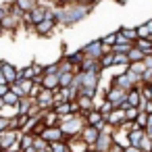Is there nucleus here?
Wrapping results in <instances>:
<instances>
[{"mask_svg":"<svg viewBox=\"0 0 152 152\" xmlns=\"http://www.w3.org/2000/svg\"><path fill=\"white\" fill-rule=\"evenodd\" d=\"M52 11H54V17L61 27H73L75 23H79L92 15L94 4H81L77 0H71L65 7H52Z\"/></svg>","mask_w":152,"mask_h":152,"instance_id":"1","label":"nucleus"},{"mask_svg":"<svg viewBox=\"0 0 152 152\" xmlns=\"http://www.w3.org/2000/svg\"><path fill=\"white\" fill-rule=\"evenodd\" d=\"M58 127L63 129L65 140H69V137H73V135H79V133H81V129L86 127V121H83V117H81V115L71 113V115L61 117V125H58Z\"/></svg>","mask_w":152,"mask_h":152,"instance_id":"2","label":"nucleus"},{"mask_svg":"<svg viewBox=\"0 0 152 152\" xmlns=\"http://www.w3.org/2000/svg\"><path fill=\"white\" fill-rule=\"evenodd\" d=\"M56 27H58V21H56V17H54L52 7H48L46 19H44V21H40V23L34 27V34H36V36H40V38H48V36H50Z\"/></svg>","mask_w":152,"mask_h":152,"instance_id":"3","label":"nucleus"},{"mask_svg":"<svg viewBox=\"0 0 152 152\" xmlns=\"http://www.w3.org/2000/svg\"><path fill=\"white\" fill-rule=\"evenodd\" d=\"M102 92H104V98L115 104V108H119V106L125 108V106H127V92H125V90L115 88V86H104Z\"/></svg>","mask_w":152,"mask_h":152,"instance_id":"4","label":"nucleus"},{"mask_svg":"<svg viewBox=\"0 0 152 152\" xmlns=\"http://www.w3.org/2000/svg\"><path fill=\"white\" fill-rule=\"evenodd\" d=\"M79 77H81V90H92V92L100 90L102 71H81Z\"/></svg>","mask_w":152,"mask_h":152,"instance_id":"5","label":"nucleus"},{"mask_svg":"<svg viewBox=\"0 0 152 152\" xmlns=\"http://www.w3.org/2000/svg\"><path fill=\"white\" fill-rule=\"evenodd\" d=\"M79 50L83 52V56L100 61V56L104 54V44H102V40H100V38H96V40H90V42H88L86 46H81Z\"/></svg>","mask_w":152,"mask_h":152,"instance_id":"6","label":"nucleus"},{"mask_svg":"<svg viewBox=\"0 0 152 152\" xmlns=\"http://www.w3.org/2000/svg\"><path fill=\"white\" fill-rule=\"evenodd\" d=\"M21 133H23V131H17V129H9V131H4V133H0V150L9 152L15 144H19Z\"/></svg>","mask_w":152,"mask_h":152,"instance_id":"7","label":"nucleus"},{"mask_svg":"<svg viewBox=\"0 0 152 152\" xmlns=\"http://www.w3.org/2000/svg\"><path fill=\"white\" fill-rule=\"evenodd\" d=\"M9 88H11V92H15L19 98H25V96L31 94V90H34V81H31V79H23V77H19L15 83H9Z\"/></svg>","mask_w":152,"mask_h":152,"instance_id":"8","label":"nucleus"},{"mask_svg":"<svg viewBox=\"0 0 152 152\" xmlns=\"http://www.w3.org/2000/svg\"><path fill=\"white\" fill-rule=\"evenodd\" d=\"M36 104H38L42 110H50V108H54V92L42 88V92H40L38 98H36Z\"/></svg>","mask_w":152,"mask_h":152,"instance_id":"9","label":"nucleus"},{"mask_svg":"<svg viewBox=\"0 0 152 152\" xmlns=\"http://www.w3.org/2000/svg\"><path fill=\"white\" fill-rule=\"evenodd\" d=\"M83 121H86V125H92V127H96V129H104V125H106V117L100 113V110H90V113H86V117H83Z\"/></svg>","mask_w":152,"mask_h":152,"instance_id":"10","label":"nucleus"},{"mask_svg":"<svg viewBox=\"0 0 152 152\" xmlns=\"http://www.w3.org/2000/svg\"><path fill=\"white\" fill-rule=\"evenodd\" d=\"M0 71H2V75H4V81H7V83H15V81L21 77L19 69H17L15 65L7 63V61H0Z\"/></svg>","mask_w":152,"mask_h":152,"instance_id":"11","label":"nucleus"},{"mask_svg":"<svg viewBox=\"0 0 152 152\" xmlns=\"http://www.w3.org/2000/svg\"><path fill=\"white\" fill-rule=\"evenodd\" d=\"M110 86L121 88V90H125V92H129L131 88H135V83L131 81V77L127 75V71H125V73H117V75L110 79Z\"/></svg>","mask_w":152,"mask_h":152,"instance_id":"12","label":"nucleus"},{"mask_svg":"<svg viewBox=\"0 0 152 152\" xmlns=\"http://www.w3.org/2000/svg\"><path fill=\"white\" fill-rule=\"evenodd\" d=\"M125 121H127V117H125V108H121V106H119V108H115V110L106 117V123H108L110 127H115V129H119Z\"/></svg>","mask_w":152,"mask_h":152,"instance_id":"13","label":"nucleus"},{"mask_svg":"<svg viewBox=\"0 0 152 152\" xmlns=\"http://www.w3.org/2000/svg\"><path fill=\"white\" fill-rule=\"evenodd\" d=\"M98 135H100V129H96V127H92V125H86V127L81 129V133H79V137H81V140H83L90 148L96 144Z\"/></svg>","mask_w":152,"mask_h":152,"instance_id":"14","label":"nucleus"},{"mask_svg":"<svg viewBox=\"0 0 152 152\" xmlns=\"http://www.w3.org/2000/svg\"><path fill=\"white\" fill-rule=\"evenodd\" d=\"M40 121H42L46 127H56V125H61V117L56 115V110H54V108H50V110H42Z\"/></svg>","mask_w":152,"mask_h":152,"instance_id":"15","label":"nucleus"},{"mask_svg":"<svg viewBox=\"0 0 152 152\" xmlns=\"http://www.w3.org/2000/svg\"><path fill=\"white\" fill-rule=\"evenodd\" d=\"M42 137H44L48 144H52V142H61V140H65V133H63V129L56 125V127H46L44 133H42Z\"/></svg>","mask_w":152,"mask_h":152,"instance_id":"16","label":"nucleus"},{"mask_svg":"<svg viewBox=\"0 0 152 152\" xmlns=\"http://www.w3.org/2000/svg\"><path fill=\"white\" fill-rule=\"evenodd\" d=\"M67 144H69V150L71 152H90V146L79 137V135H73V137H69V140H65Z\"/></svg>","mask_w":152,"mask_h":152,"instance_id":"17","label":"nucleus"},{"mask_svg":"<svg viewBox=\"0 0 152 152\" xmlns=\"http://www.w3.org/2000/svg\"><path fill=\"white\" fill-rule=\"evenodd\" d=\"M42 86L46 90H58L61 88V81H58V75H52V73H44L42 75Z\"/></svg>","mask_w":152,"mask_h":152,"instance_id":"18","label":"nucleus"},{"mask_svg":"<svg viewBox=\"0 0 152 152\" xmlns=\"http://www.w3.org/2000/svg\"><path fill=\"white\" fill-rule=\"evenodd\" d=\"M127 104L129 106H140L142 104V94H140V88L137 86L127 92Z\"/></svg>","mask_w":152,"mask_h":152,"instance_id":"19","label":"nucleus"},{"mask_svg":"<svg viewBox=\"0 0 152 152\" xmlns=\"http://www.w3.org/2000/svg\"><path fill=\"white\" fill-rule=\"evenodd\" d=\"M34 104H36V100H34V98H29V96L21 98V100H19V104H17L19 115H29V110H31V106H34Z\"/></svg>","mask_w":152,"mask_h":152,"instance_id":"20","label":"nucleus"},{"mask_svg":"<svg viewBox=\"0 0 152 152\" xmlns=\"http://www.w3.org/2000/svg\"><path fill=\"white\" fill-rule=\"evenodd\" d=\"M146 135V131L144 129H133V131H129V146H133V148H140V144H142V137Z\"/></svg>","mask_w":152,"mask_h":152,"instance_id":"21","label":"nucleus"},{"mask_svg":"<svg viewBox=\"0 0 152 152\" xmlns=\"http://www.w3.org/2000/svg\"><path fill=\"white\" fill-rule=\"evenodd\" d=\"M133 46L140 48V50L146 52V54H152V38H137Z\"/></svg>","mask_w":152,"mask_h":152,"instance_id":"22","label":"nucleus"},{"mask_svg":"<svg viewBox=\"0 0 152 152\" xmlns=\"http://www.w3.org/2000/svg\"><path fill=\"white\" fill-rule=\"evenodd\" d=\"M34 140H36V135H34V133H29V131H23V133H21V140H19V146H21V150H27V148H31V146H34Z\"/></svg>","mask_w":152,"mask_h":152,"instance_id":"23","label":"nucleus"},{"mask_svg":"<svg viewBox=\"0 0 152 152\" xmlns=\"http://www.w3.org/2000/svg\"><path fill=\"white\" fill-rule=\"evenodd\" d=\"M17 115H19V108H17V106H9V104H4L2 108H0V117H4V119H11V121H13Z\"/></svg>","mask_w":152,"mask_h":152,"instance_id":"24","label":"nucleus"},{"mask_svg":"<svg viewBox=\"0 0 152 152\" xmlns=\"http://www.w3.org/2000/svg\"><path fill=\"white\" fill-rule=\"evenodd\" d=\"M36 4H38V2H34V0H15V7H17L23 15H25V13H29Z\"/></svg>","mask_w":152,"mask_h":152,"instance_id":"25","label":"nucleus"},{"mask_svg":"<svg viewBox=\"0 0 152 152\" xmlns=\"http://www.w3.org/2000/svg\"><path fill=\"white\" fill-rule=\"evenodd\" d=\"M113 65H115V54H113V52H104V54L100 56V67H102V71H104V69H113Z\"/></svg>","mask_w":152,"mask_h":152,"instance_id":"26","label":"nucleus"},{"mask_svg":"<svg viewBox=\"0 0 152 152\" xmlns=\"http://www.w3.org/2000/svg\"><path fill=\"white\" fill-rule=\"evenodd\" d=\"M73 79H75V73H71V71L58 73V81H61V88H71Z\"/></svg>","mask_w":152,"mask_h":152,"instance_id":"27","label":"nucleus"},{"mask_svg":"<svg viewBox=\"0 0 152 152\" xmlns=\"http://www.w3.org/2000/svg\"><path fill=\"white\" fill-rule=\"evenodd\" d=\"M131 48H133V44H127V42H117L110 50H113V54H127Z\"/></svg>","mask_w":152,"mask_h":152,"instance_id":"28","label":"nucleus"},{"mask_svg":"<svg viewBox=\"0 0 152 152\" xmlns=\"http://www.w3.org/2000/svg\"><path fill=\"white\" fill-rule=\"evenodd\" d=\"M127 56H129V63H140V61H144L146 58V52H142L140 48H131L129 52H127Z\"/></svg>","mask_w":152,"mask_h":152,"instance_id":"29","label":"nucleus"},{"mask_svg":"<svg viewBox=\"0 0 152 152\" xmlns=\"http://www.w3.org/2000/svg\"><path fill=\"white\" fill-rule=\"evenodd\" d=\"M48 150H50V152H71V150H69V144H67L65 140L48 144Z\"/></svg>","mask_w":152,"mask_h":152,"instance_id":"30","label":"nucleus"},{"mask_svg":"<svg viewBox=\"0 0 152 152\" xmlns=\"http://www.w3.org/2000/svg\"><path fill=\"white\" fill-rule=\"evenodd\" d=\"M19 100H21V98H19L15 92H11V90L2 96V102H4V104H9V106H17V104H19Z\"/></svg>","mask_w":152,"mask_h":152,"instance_id":"31","label":"nucleus"},{"mask_svg":"<svg viewBox=\"0 0 152 152\" xmlns=\"http://www.w3.org/2000/svg\"><path fill=\"white\" fill-rule=\"evenodd\" d=\"M127 69H129V71H133V73H137L140 77H142V75H144V73L148 71V69H146V63H144V61H140V63H129V67H127Z\"/></svg>","mask_w":152,"mask_h":152,"instance_id":"32","label":"nucleus"},{"mask_svg":"<svg viewBox=\"0 0 152 152\" xmlns=\"http://www.w3.org/2000/svg\"><path fill=\"white\" fill-rule=\"evenodd\" d=\"M96 110H100V113H102L104 117H108V115H110V113L115 110V104H113V102H108V100L104 98V100H102V104H100V106H98Z\"/></svg>","mask_w":152,"mask_h":152,"instance_id":"33","label":"nucleus"},{"mask_svg":"<svg viewBox=\"0 0 152 152\" xmlns=\"http://www.w3.org/2000/svg\"><path fill=\"white\" fill-rule=\"evenodd\" d=\"M100 40H102V44H104V46H108V48H113V46L117 44V31H110V34H106V36H102Z\"/></svg>","mask_w":152,"mask_h":152,"instance_id":"34","label":"nucleus"},{"mask_svg":"<svg viewBox=\"0 0 152 152\" xmlns=\"http://www.w3.org/2000/svg\"><path fill=\"white\" fill-rule=\"evenodd\" d=\"M19 73H21V77L23 79H36V71H34V65H27V67H23V69H19Z\"/></svg>","mask_w":152,"mask_h":152,"instance_id":"35","label":"nucleus"},{"mask_svg":"<svg viewBox=\"0 0 152 152\" xmlns=\"http://www.w3.org/2000/svg\"><path fill=\"white\" fill-rule=\"evenodd\" d=\"M137 115H140V108L137 106H125V117H127V121H135L137 119Z\"/></svg>","mask_w":152,"mask_h":152,"instance_id":"36","label":"nucleus"},{"mask_svg":"<svg viewBox=\"0 0 152 152\" xmlns=\"http://www.w3.org/2000/svg\"><path fill=\"white\" fill-rule=\"evenodd\" d=\"M34 148H36L38 152H44V150H48V142H46L42 135H36V140H34Z\"/></svg>","mask_w":152,"mask_h":152,"instance_id":"37","label":"nucleus"},{"mask_svg":"<svg viewBox=\"0 0 152 152\" xmlns=\"http://www.w3.org/2000/svg\"><path fill=\"white\" fill-rule=\"evenodd\" d=\"M113 67H129V56L127 54H115V65Z\"/></svg>","mask_w":152,"mask_h":152,"instance_id":"38","label":"nucleus"},{"mask_svg":"<svg viewBox=\"0 0 152 152\" xmlns=\"http://www.w3.org/2000/svg\"><path fill=\"white\" fill-rule=\"evenodd\" d=\"M135 31H137V38H152V34H150V29H148V25H146V23L137 25V27H135Z\"/></svg>","mask_w":152,"mask_h":152,"instance_id":"39","label":"nucleus"},{"mask_svg":"<svg viewBox=\"0 0 152 152\" xmlns=\"http://www.w3.org/2000/svg\"><path fill=\"white\" fill-rule=\"evenodd\" d=\"M137 108H140V113L152 115V100H144V98H142V104H140Z\"/></svg>","mask_w":152,"mask_h":152,"instance_id":"40","label":"nucleus"},{"mask_svg":"<svg viewBox=\"0 0 152 152\" xmlns=\"http://www.w3.org/2000/svg\"><path fill=\"white\" fill-rule=\"evenodd\" d=\"M11 129V119H4V117H0V133H4Z\"/></svg>","mask_w":152,"mask_h":152,"instance_id":"41","label":"nucleus"},{"mask_svg":"<svg viewBox=\"0 0 152 152\" xmlns=\"http://www.w3.org/2000/svg\"><path fill=\"white\" fill-rule=\"evenodd\" d=\"M108 152H125V146H121V144L113 142V146L108 148Z\"/></svg>","mask_w":152,"mask_h":152,"instance_id":"42","label":"nucleus"},{"mask_svg":"<svg viewBox=\"0 0 152 152\" xmlns=\"http://www.w3.org/2000/svg\"><path fill=\"white\" fill-rule=\"evenodd\" d=\"M142 83H152V71H146L142 75Z\"/></svg>","mask_w":152,"mask_h":152,"instance_id":"43","label":"nucleus"},{"mask_svg":"<svg viewBox=\"0 0 152 152\" xmlns=\"http://www.w3.org/2000/svg\"><path fill=\"white\" fill-rule=\"evenodd\" d=\"M144 63H146V69H148V71H152V54H146Z\"/></svg>","mask_w":152,"mask_h":152,"instance_id":"44","label":"nucleus"},{"mask_svg":"<svg viewBox=\"0 0 152 152\" xmlns=\"http://www.w3.org/2000/svg\"><path fill=\"white\" fill-rule=\"evenodd\" d=\"M9 90H11V88H9V83H0V98H2Z\"/></svg>","mask_w":152,"mask_h":152,"instance_id":"45","label":"nucleus"},{"mask_svg":"<svg viewBox=\"0 0 152 152\" xmlns=\"http://www.w3.org/2000/svg\"><path fill=\"white\" fill-rule=\"evenodd\" d=\"M146 25H148V29H150V34H152V19H148V21H146Z\"/></svg>","mask_w":152,"mask_h":152,"instance_id":"46","label":"nucleus"},{"mask_svg":"<svg viewBox=\"0 0 152 152\" xmlns=\"http://www.w3.org/2000/svg\"><path fill=\"white\" fill-rule=\"evenodd\" d=\"M150 92H152V83H150ZM150 100H152V96H150Z\"/></svg>","mask_w":152,"mask_h":152,"instance_id":"47","label":"nucleus"},{"mask_svg":"<svg viewBox=\"0 0 152 152\" xmlns=\"http://www.w3.org/2000/svg\"><path fill=\"white\" fill-rule=\"evenodd\" d=\"M90 152H98V150H94V148H90Z\"/></svg>","mask_w":152,"mask_h":152,"instance_id":"48","label":"nucleus"},{"mask_svg":"<svg viewBox=\"0 0 152 152\" xmlns=\"http://www.w3.org/2000/svg\"><path fill=\"white\" fill-rule=\"evenodd\" d=\"M40 2H44V4H46V0H40Z\"/></svg>","mask_w":152,"mask_h":152,"instance_id":"49","label":"nucleus"},{"mask_svg":"<svg viewBox=\"0 0 152 152\" xmlns=\"http://www.w3.org/2000/svg\"><path fill=\"white\" fill-rule=\"evenodd\" d=\"M34 2H40V0H34Z\"/></svg>","mask_w":152,"mask_h":152,"instance_id":"50","label":"nucleus"},{"mask_svg":"<svg viewBox=\"0 0 152 152\" xmlns=\"http://www.w3.org/2000/svg\"><path fill=\"white\" fill-rule=\"evenodd\" d=\"M19 152H21V150H19Z\"/></svg>","mask_w":152,"mask_h":152,"instance_id":"51","label":"nucleus"}]
</instances>
